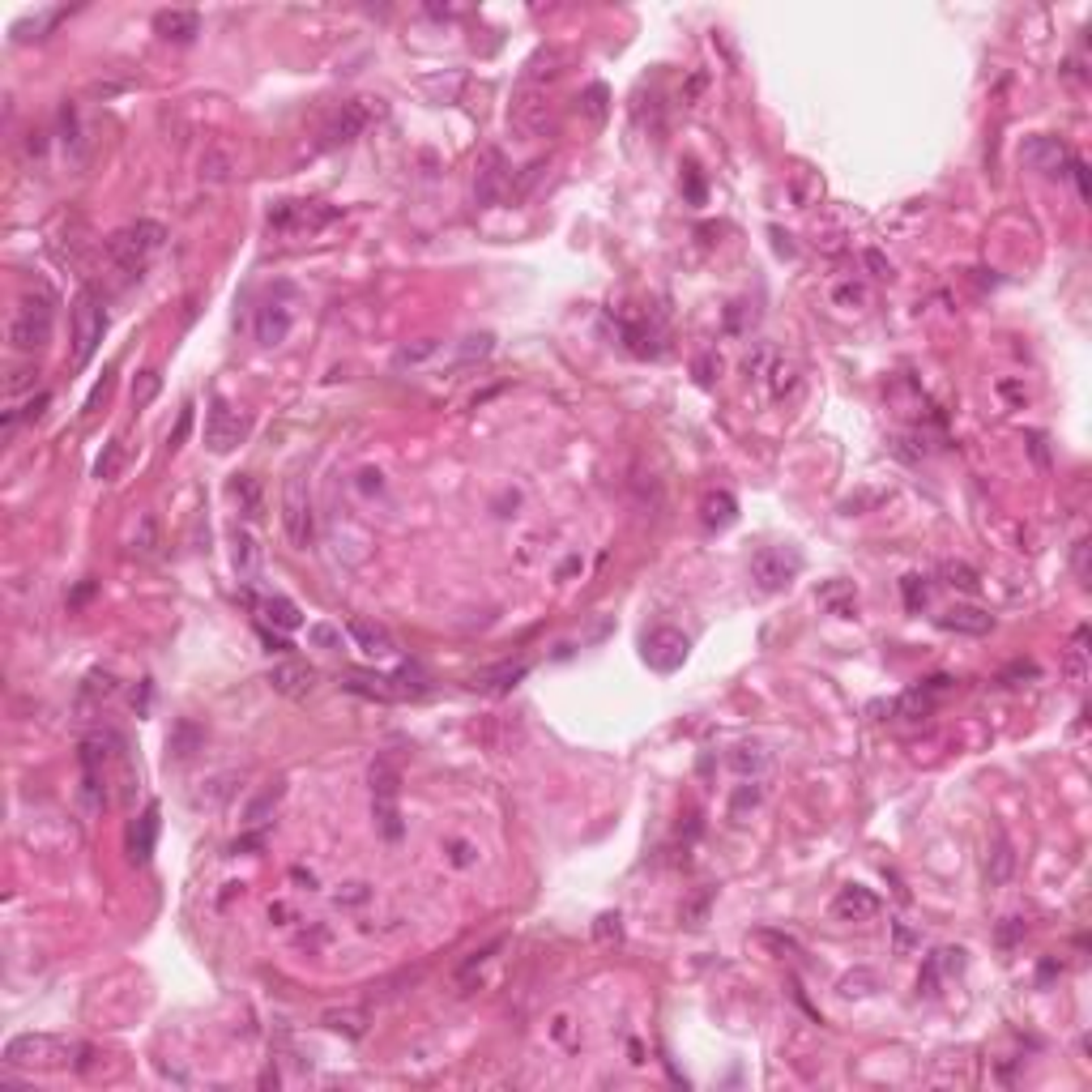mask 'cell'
Instances as JSON below:
<instances>
[{"mask_svg":"<svg viewBox=\"0 0 1092 1092\" xmlns=\"http://www.w3.org/2000/svg\"><path fill=\"white\" fill-rule=\"evenodd\" d=\"M68 1054H78V1046L65 1041V1037H52V1033H22L5 1046V1062H9V1067H22V1071L68 1067V1062H73Z\"/></svg>","mask_w":1092,"mask_h":1092,"instance_id":"1","label":"cell"},{"mask_svg":"<svg viewBox=\"0 0 1092 1092\" xmlns=\"http://www.w3.org/2000/svg\"><path fill=\"white\" fill-rule=\"evenodd\" d=\"M103 334H107V312H103V299L94 286H81L78 299H73V363L86 368L94 350H99Z\"/></svg>","mask_w":1092,"mask_h":1092,"instance_id":"2","label":"cell"},{"mask_svg":"<svg viewBox=\"0 0 1092 1092\" xmlns=\"http://www.w3.org/2000/svg\"><path fill=\"white\" fill-rule=\"evenodd\" d=\"M163 239H167V231H163L158 223H150V218H141V223L124 226V231H115L112 239H107V257H112L115 269L137 273V269L145 265V257L163 248Z\"/></svg>","mask_w":1092,"mask_h":1092,"instance_id":"3","label":"cell"},{"mask_svg":"<svg viewBox=\"0 0 1092 1092\" xmlns=\"http://www.w3.org/2000/svg\"><path fill=\"white\" fill-rule=\"evenodd\" d=\"M282 529L295 551H308L316 538V516H312V491L303 474H290L282 487Z\"/></svg>","mask_w":1092,"mask_h":1092,"instance_id":"4","label":"cell"},{"mask_svg":"<svg viewBox=\"0 0 1092 1092\" xmlns=\"http://www.w3.org/2000/svg\"><path fill=\"white\" fill-rule=\"evenodd\" d=\"M397 785H402V772L389 756H380L371 764V815H376L384 841H402V815H397Z\"/></svg>","mask_w":1092,"mask_h":1092,"instance_id":"5","label":"cell"},{"mask_svg":"<svg viewBox=\"0 0 1092 1092\" xmlns=\"http://www.w3.org/2000/svg\"><path fill=\"white\" fill-rule=\"evenodd\" d=\"M9 342L13 350H43L47 342H52V299L47 295H39V299H22L18 303V312H13L9 321Z\"/></svg>","mask_w":1092,"mask_h":1092,"instance_id":"6","label":"cell"},{"mask_svg":"<svg viewBox=\"0 0 1092 1092\" xmlns=\"http://www.w3.org/2000/svg\"><path fill=\"white\" fill-rule=\"evenodd\" d=\"M798 572H803V555L785 551V546H764V551L751 555V580L764 593H781Z\"/></svg>","mask_w":1092,"mask_h":1092,"instance_id":"7","label":"cell"},{"mask_svg":"<svg viewBox=\"0 0 1092 1092\" xmlns=\"http://www.w3.org/2000/svg\"><path fill=\"white\" fill-rule=\"evenodd\" d=\"M687 653H691V640L679 627H653V632L645 636V645H640V658L658 670V674H674V670L687 661Z\"/></svg>","mask_w":1092,"mask_h":1092,"instance_id":"8","label":"cell"},{"mask_svg":"<svg viewBox=\"0 0 1092 1092\" xmlns=\"http://www.w3.org/2000/svg\"><path fill=\"white\" fill-rule=\"evenodd\" d=\"M337 218V210H329V205H321V201H286V205H278V210L269 213V231H278V235H312V231H321V226H329Z\"/></svg>","mask_w":1092,"mask_h":1092,"instance_id":"9","label":"cell"},{"mask_svg":"<svg viewBox=\"0 0 1092 1092\" xmlns=\"http://www.w3.org/2000/svg\"><path fill=\"white\" fill-rule=\"evenodd\" d=\"M244 431H248L244 419H239L223 397H213L210 402V423H205V444H210L213 453H231V448L244 440Z\"/></svg>","mask_w":1092,"mask_h":1092,"instance_id":"10","label":"cell"},{"mask_svg":"<svg viewBox=\"0 0 1092 1092\" xmlns=\"http://www.w3.org/2000/svg\"><path fill=\"white\" fill-rule=\"evenodd\" d=\"M1020 158H1025L1033 171H1041V176H1067V167H1071V154L1059 137H1028V141L1020 145Z\"/></svg>","mask_w":1092,"mask_h":1092,"instance_id":"11","label":"cell"},{"mask_svg":"<svg viewBox=\"0 0 1092 1092\" xmlns=\"http://www.w3.org/2000/svg\"><path fill=\"white\" fill-rule=\"evenodd\" d=\"M368 120H371V112L363 107V103H346L342 112L334 115V120L324 124V133H321V150H334V145H346V141H355L363 128H368Z\"/></svg>","mask_w":1092,"mask_h":1092,"instance_id":"12","label":"cell"},{"mask_svg":"<svg viewBox=\"0 0 1092 1092\" xmlns=\"http://www.w3.org/2000/svg\"><path fill=\"white\" fill-rule=\"evenodd\" d=\"M269 687L278 691V696H290V700H303V696H312V687H316V670L308 666V661H278V666L269 670Z\"/></svg>","mask_w":1092,"mask_h":1092,"instance_id":"13","label":"cell"},{"mask_svg":"<svg viewBox=\"0 0 1092 1092\" xmlns=\"http://www.w3.org/2000/svg\"><path fill=\"white\" fill-rule=\"evenodd\" d=\"M529 674V661H500V666H482L469 674V687L487 691V696H504Z\"/></svg>","mask_w":1092,"mask_h":1092,"instance_id":"14","label":"cell"},{"mask_svg":"<svg viewBox=\"0 0 1092 1092\" xmlns=\"http://www.w3.org/2000/svg\"><path fill=\"white\" fill-rule=\"evenodd\" d=\"M880 896L870 888H858V883H849V888H841L836 892V901H832V914L836 917H845V922H870V917H880Z\"/></svg>","mask_w":1092,"mask_h":1092,"instance_id":"15","label":"cell"},{"mask_svg":"<svg viewBox=\"0 0 1092 1092\" xmlns=\"http://www.w3.org/2000/svg\"><path fill=\"white\" fill-rule=\"evenodd\" d=\"M508 120L521 128V133H546L551 128V107H546V94H538V90H521L513 103V112H508Z\"/></svg>","mask_w":1092,"mask_h":1092,"instance_id":"16","label":"cell"},{"mask_svg":"<svg viewBox=\"0 0 1092 1092\" xmlns=\"http://www.w3.org/2000/svg\"><path fill=\"white\" fill-rule=\"evenodd\" d=\"M508 184V163H504L500 150H487L479 163V184H474V201L479 205H495V197Z\"/></svg>","mask_w":1092,"mask_h":1092,"instance_id":"17","label":"cell"},{"mask_svg":"<svg viewBox=\"0 0 1092 1092\" xmlns=\"http://www.w3.org/2000/svg\"><path fill=\"white\" fill-rule=\"evenodd\" d=\"M158 807H145L141 815L133 819V828H128V858L141 867V862L154 858V841H158Z\"/></svg>","mask_w":1092,"mask_h":1092,"instance_id":"18","label":"cell"},{"mask_svg":"<svg viewBox=\"0 0 1092 1092\" xmlns=\"http://www.w3.org/2000/svg\"><path fill=\"white\" fill-rule=\"evenodd\" d=\"M154 30L163 34V39H171V43H192V39L201 34V13H192V9H163L154 18Z\"/></svg>","mask_w":1092,"mask_h":1092,"instance_id":"19","label":"cell"},{"mask_svg":"<svg viewBox=\"0 0 1092 1092\" xmlns=\"http://www.w3.org/2000/svg\"><path fill=\"white\" fill-rule=\"evenodd\" d=\"M1012 870H1015L1012 841H1007L1003 832H994V841L986 845V867H981V875H986V883H990V888H1003V883L1012 880Z\"/></svg>","mask_w":1092,"mask_h":1092,"instance_id":"20","label":"cell"},{"mask_svg":"<svg viewBox=\"0 0 1092 1092\" xmlns=\"http://www.w3.org/2000/svg\"><path fill=\"white\" fill-rule=\"evenodd\" d=\"M286 334H290V308L286 303H261V312H257V342L261 346H278V342H286Z\"/></svg>","mask_w":1092,"mask_h":1092,"instance_id":"21","label":"cell"},{"mask_svg":"<svg viewBox=\"0 0 1092 1092\" xmlns=\"http://www.w3.org/2000/svg\"><path fill=\"white\" fill-rule=\"evenodd\" d=\"M939 627L960 636H986L994 627V614L977 611V606H952L948 614H939Z\"/></svg>","mask_w":1092,"mask_h":1092,"instance_id":"22","label":"cell"},{"mask_svg":"<svg viewBox=\"0 0 1092 1092\" xmlns=\"http://www.w3.org/2000/svg\"><path fill=\"white\" fill-rule=\"evenodd\" d=\"M350 640H355L363 653H371V658H393V653H397L393 636L380 624H371V619H350Z\"/></svg>","mask_w":1092,"mask_h":1092,"instance_id":"23","label":"cell"},{"mask_svg":"<svg viewBox=\"0 0 1092 1092\" xmlns=\"http://www.w3.org/2000/svg\"><path fill=\"white\" fill-rule=\"evenodd\" d=\"M231 564H235V576L244 580V585H252L257 580V572H261V546H257V538L248 534V529H235V538H231Z\"/></svg>","mask_w":1092,"mask_h":1092,"instance_id":"24","label":"cell"},{"mask_svg":"<svg viewBox=\"0 0 1092 1092\" xmlns=\"http://www.w3.org/2000/svg\"><path fill=\"white\" fill-rule=\"evenodd\" d=\"M282 790H286L282 781H273L269 790H261L257 798H252V803L244 807V819H239V824H244L248 832H261V828H265L269 819H273V811H278V803H282Z\"/></svg>","mask_w":1092,"mask_h":1092,"instance_id":"25","label":"cell"},{"mask_svg":"<svg viewBox=\"0 0 1092 1092\" xmlns=\"http://www.w3.org/2000/svg\"><path fill=\"white\" fill-rule=\"evenodd\" d=\"M321 1025L329 1028V1033H342V1037H350V1041H358V1037L368 1033V1007H334V1012L321 1015Z\"/></svg>","mask_w":1092,"mask_h":1092,"instance_id":"26","label":"cell"},{"mask_svg":"<svg viewBox=\"0 0 1092 1092\" xmlns=\"http://www.w3.org/2000/svg\"><path fill=\"white\" fill-rule=\"evenodd\" d=\"M704 525L709 529H730V525L738 521V500L730 495V491H713V495H704Z\"/></svg>","mask_w":1092,"mask_h":1092,"instance_id":"27","label":"cell"},{"mask_svg":"<svg viewBox=\"0 0 1092 1092\" xmlns=\"http://www.w3.org/2000/svg\"><path fill=\"white\" fill-rule=\"evenodd\" d=\"M261 611H265V619H269L273 627H282V632H295V627L303 624L299 606L290 602V598H282V593H269L265 602H261Z\"/></svg>","mask_w":1092,"mask_h":1092,"instance_id":"28","label":"cell"},{"mask_svg":"<svg viewBox=\"0 0 1092 1092\" xmlns=\"http://www.w3.org/2000/svg\"><path fill=\"white\" fill-rule=\"evenodd\" d=\"M231 500H239L244 516H252V521H257L261 508H265V500H261V482L252 479V474H239V479H231Z\"/></svg>","mask_w":1092,"mask_h":1092,"instance_id":"29","label":"cell"},{"mask_svg":"<svg viewBox=\"0 0 1092 1092\" xmlns=\"http://www.w3.org/2000/svg\"><path fill=\"white\" fill-rule=\"evenodd\" d=\"M1084 640H1088V632H1075V645L1067 649V661H1062L1071 687H1084V679H1088V649H1084Z\"/></svg>","mask_w":1092,"mask_h":1092,"instance_id":"30","label":"cell"},{"mask_svg":"<svg viewBox=\"0 0 1092 1092\" xmlns=\"http://www.w3.org/2000/svg\"><path fill=\"white\" fill-rule=\"evenodd\" d=\"M201 743H205V734L192 722H176V730H171V738H167V747H171V756L176 759H188Z\"/></svg>","mask_w":1092,"mask_h":1092,"instance_id":"31","label":"cell"},{"mask_svg":"<svg viewBox=\"0 0 1092 1092\" xmlns=\"http://www.w3.org/2000/svg\"><path fill=\"white\" fill-rule=\"evenodd\" d=\"M124 469V440H112V444L103 448V457L94 461V479L99 482H115Z\"/></svg>","mask_w":1092,"mask_h":1092,"instance_id":"32","label":"cell"},{"mask_svg":"<svg viewBox=\"0 0 1092 1092\" xmlns=\"http://www.w3.org/2000/svg\"><path fill=\"white\" fill-rule=\"evenodd\" d=\"M158 389H163V376H158L154 368H145V371H137V380H133V389H128V397H133V406L141 410V406H150L158 397Z\"/></svg>","mask_w":1092,"mask_h":1092,"instance_id":"33","label":"cell"},{"mask_svg":"<svg viewBox=\"0 0 1092 1092\" xmlns=\"http://www.w3.org/2000/svg\"><path fill=\"white\" fill-rule=\"evenodd\" d=\"M231 167L235 163L226 150H210V154L201 158V179L205 184H226V179H231Z\"/></svg>","mask_w":1092,"mask_h":1092,"instance_id":"34","label":"cell"},{"mask_svg":"<svg viewBox=\"0 0 1092 1092\" xmlns=\"http://www.w3.org/2000/svg\"><path fill=\"white\" fill-rule=\"evenodd\" d=\"M943 580H948L952 589H965V593H977L981 589L977 572H973L969 564H960V559H948V564H943Z\"/></svg>","mask_w":1092,"mask_h":1092,"instance_id":"35","label":"cell"},{"mask_svg":"<svg viewBox=\"0 0 1092 1092\" xmlns=\"http://www.w3.org/2000/svg\"><path fill=\"white\" fill-rule=\"evenodd\" d=\"M491 346H495V337H491V334H469L466 342H461V350H457V368H469V363L487 358Z\"/></svg>","mask_w":1092,"mask_h":1092,"instance_id":"36","label":"cell"},{"mask_svg":"<svg viewBox=\"0 0 1092 1092\" xmlns=\"http://www.w3.org/2000/svg\"><path fill=\"white\" fill-rule=\"evenodd\" d=\"M759 798H764V785H759V781H747V785H738V794L730 798V815H734L738 824H743V811H747V807L756 811Z\"/></svg>","mask_w":1092,"mask_h":1092,"instance_id":"37","label":"cell"},{"mask_svg":"<svg viewBox=\"0 0 1092 1092\" xmlns=\"http://www.w3.org/2000/svg\"><path fill=\"white\" fill-rule=\"evenodd\" d=\"M730 764H734L743 777H747V772H764L769 769V751L764 747H738L734 756H730Z\"/></svg>","mask_w":1092,"mask_h":1092,"instance_id":"38","label":"cell"},{"mask_svg":"<svg viewBox=\"0 0 1092 1092\" xmlns=\"http://www.w3.org/2000/svg\"><path fill=\"white\" fill-rule=\"evenodd\" d=\"M709 904H713V892H700V896H691L687 904H683V926H691V930H700L704 922H709Z\"/></svg>","mask_w":1092,"mask_h":1092,"instance_id":"39","label":"cell"},{"mask_svg":"<svg viewBox=\"0 0 1092 1092\" xmlns=\"http://www.w3.org/2000/svg\"><path fill=\"white\" fill-rule=\"evenodd\" d=\"M154 546H158V521L154 516H141V529H137V538H133V555H154Z\"/></svg>","mask_w":1092,"mask_h":1092,"instance_id":"40","label":"cell"},{"mask_svg":"<svg viewBox=\"0 0 1092 1092\" xmlns=\"http://www.w3.org/2000/svg\"><path fill=\"white\" fill-rule=\"evenodd\" d=\"M606 99H611V94H606V86H589V90H585L580 107H585V115H589L593 124H602V120H606Z\"/></svg>","mask_w":1092,"mask_h":1092,"instance_id":"41","label":"cell"},{"mask_svg":"<svg viewBox=\"0 0 1092 1092\" xmlns=\"http://www.w3.org/2000/svg\"><path fill=\"white\" fill-rule=\"evenodd\" d=\"M756 939L764 943V948H772L777 956H798V939H790V935H777V930H756Z\"/></svg>","mask_w":1092,"mask_h":1092,"instance_id":"42","label":"cell"},{"mask_svg":"<svg viewBox=\"0 0 1092 1092\" xmlns=\"http://www.w3.org/2000/svg\"><path fill=\"white\" fill-rule=\"evenodd\" d=\"M593 935H598V943H619V939H624V917L602 914L598 917V926H593Z\"/></svg>","mask_w":1092,"mask_h":1092,"instance_id":"43","label":"cell"},{"mask_svg":"<svg viewBox=\"0 0 1092 1092\" xmlns=\"http://www.w3.org/2000/svg\"><path fill=\"white\" fill-rule=\"evenodd\" d=\"M819 598H824V602L832 606L836 614H849V611H854V589H849V585H828V589L819 593Z\"/></svg>","mask_w":1092,"mask_h":1092,"instance_id":"44","label":"cell"},{"mask_svg":"<svg viewBox=\"0 0 1092 1092\" xmlns=\"http://www.w3.org/2000/svg\"><path fill=\"white\" fill-rule=\"evenodd\" d=\"M308 640H312L316 649H329V653H334V649H342V632H337V627H329V624H312V627H308Z\"/></svg>","mask_w":1092,"mask_h":1092,"instance_id":"45","label":"cell"},{"mask_svg":"<svg viewBox=\"0 0 1092 1092\" xmlns=\"http://www.w3.org/2000/svg\"><path fill=\"white\" fill-rule=\"evenodd\" d=\"M901 589H904V606H909V611H922V602H926V585H922V576H904V580H901Z\"/></svg>","mask_w":1092,"mask_h":1092,"instance_id":"46","label":"cell"},{"mask_svg":"<svg viewBox=\"0 0 1092 1092\" xmlns=\"http://www.w3.org/2000/svg\"><path fill=\"white\" fill-rule=\"evenodd\" d=\"M427 355H435V342H419V346H406L402 355H397V368H406V363H423Z\"/></svg>","mask_w":1092,"mask_h":1092,"instance_id":"47","label":"cell"},{"mask_svg":"<svg viewBox=\"0 0 1092 1092\" xmlns=\"http://www.w3.org/2000/svg\"><path fill=\"white\" fill-rule=\"evenodd\" d=\"M34 380H39V368H18V371L9 376V384H5V389H9V393H22V389H30Z\"/></svg>","mask_w":1092,"mask_h":1092,"instance_id":"48","label":"cell"},{"mask_svg":"<svg viewBox=\"0 0 1092 1092\" xmlns=\"http://www.w3.org/2000/svg\"><path fill=\"white\" fill-rule=\"evenodd\" d=\"M188 427H192V406H184V410H179V423H176V431H171V440H167V444H171V453H176V448L184 444V435H188Z\"/></svg>","mask_w":1092,"mask_h":1092,"instance_id":"49","label":"cell"},{"mask_svg":"<svg viewBox=\"0 0 1092 1092\" xmlns=\"http://www.w3.org/2000/svg\"><path fill=\"white\" fill-rule=\"evenodd\" d=\"M717 371H722V363H717L713 355L696 358V380H700V384H713V376H717Z\"/></svg>","mask_w":1092,"mask_h":1092,"instance_id":"50","label":"cell"},{"mask_svg":"<svg viewBox=\"0 0 1092 1092\" xmlns=\"http://www.w3.org/2000/svg\"><path fill=\"white\" fill-rule=\"evenodd\" d=\"M1020 935H1025V922H1020V917H1007V926H999V943H1003V948H1012Z\"/></svg>","mask_w":1092,"mask_h":1092,"instance_id":"51","label":"cell"},{"mask_svg":"<svg viewBox=\"0 0 1092 1092\" xmlns=\"http://www.w3.org/2000/svg\"><path fill=\"white\" fill-rule=\"evenodd\" d=\"M43 406H47V393H39V397H34V402H26V406H22V410H18V419H22V423H34V419H39V414H43Z\"/></svg>","mask_w":1092,"mask_h":1092,"instance_id":"52","label":"cell"},{"mask_svg":"<svg viewBox=\"0 0 1092 1092\" xmlns=\"http://www.w3.org/2000/svg\"><path fill=\"white\" fill-rule=\"evenodd\" d=\"M1075 576L1088 580V542H1075Z\"/></svg>","mask_w":1092,"mask_h":1092,"instance_id":"53","label":"cell"},{"mask_svg":"<svg viewBox=\"0 0 1092 1092\" xmlns=\"http://www.w3.org/2000/svg\"><path fill=\"white\" fill-rule=\"evenodd\" d=\"M867 265L875 269V278H888V273H892V265L880 257V252H867Z\"/></svg>","mask_w":1092,"mask_h":1092,"instance_id":"54","label":"cell"},{"mask_svg":"<svg viewBox=\"0 0 1092 1092\" xmlns=\"http://www.w3.org/2000/svg\"><path fill=\"white\" fill-rule=\"evenodd\" d=\"M909 948H914V935H909V930L896 922V952H909Z\"/></svg>","mask_w":1092,"mask_h":1092,"instance_id":"55","label":"cell"},{"mask_svg":"<svg viewBox=\"0 0 1092 1092\" xmlns=\"http://www.w3.org/2000/svg\"><path fill=\"white\" fill-rule=\"evenodd\" d=\"M453 849H457V854H453V858H457V867H469V862H474V849H469V845H461V841H457Z\"/></svg>","mask_w":1092,"mask_h":1092,"instance_id":"56","label":"cell"}]
</instances>
